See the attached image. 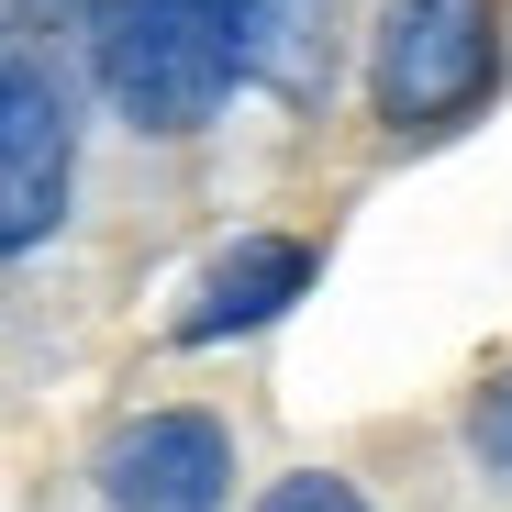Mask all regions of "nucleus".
<instances>
[{
	"label": "nucleus",
	"instance_id": "nucleus-8",
	"mask_svg": "<svg viewBox=\"0 0 512 512\" xmlns=\"http://www.w3.org/2000/svg\"><path fill=\"white\" fill-rule=\"evenodd\" d=\"M468 446H479V457H490V468L512 479V379H501V390H490V401L468 412Z\"/></svg>",
	"mask_w": 512,
	"mask_h": 512
},
{
	"label": "nucleus",
	"instance_id": "nucleus-3",
	"mask_svg": "<svg viewBox=\"0 0 512 512\" xmlns=\"http://www.w3.org/2000/svg\"><path fill=\"white\" fill-rule=\"evenodd\" d=\"M67 156H78V123H67V78L12 45V67H0V245L34 256L67 212Z\"/></svg>",
	"mask_w": 512,
	"mask_h": 512
},
{
	"label": "nucleus",
	"instance_id": "nucleus-7",
	"mask_svg": "<svg viewBox=\"0 0 512 512\" xmlns=\"http://www.w3.org/2000/svg\"><path fill=\"white\" fill-rule=\"evenodd\" d=\"M256 512H368L346 479H323V468H301V479H279L268 501H256Z\"/></svg>",
	"mask_w": 512,
	"mask_h": 512
},
{
	"label": "nucleus",
	"instance_id": "nucleus-6",
	"mask_svg": "<svg viewBox=\"0 0 512 512\" xmlns=\"http://www.w3.org/2000/svg\"><path fill=\"white\" fill-rule=\"evenodd\" d=\"M245 78H268L279 101H323V78H334V0H256Z\"/></svg>",
	"mask_w": 512,
	"mask_h": 512
},
{
	"label": "nucleus",
	"instance_id": "nucleus-5",
	"mask_svg": "<svg viewBox=\"0 0 512 512\" xmlns=\"http://www.w3.org/2000/svg\"><path fill=\"white\" fill-rule=\"evenodd\" d=\"M301 290H312V245H290V234H245L234 256H212V279L190 290L179 346H223V334H256V323H279Z\"/></svg>",
	"mask_w": 512,
	"mask_h": 512
},
{
	"label": "nucleus",
	"instance_id": "nucleus-4",
	"mask_svg": "<svg viewBox=\"0 0 512 512\" xmlns=\"http://www.w3.org/2000/svg\"><path fill=\"white\" fill-rule=\"evenodd\" d=\"M223 490H234V435L212 412H145L101 446L112 512H223Z\"/></svg>",
	"mask_w": 512,
	"mask_h": 512
},
{
	"label": "nucleus",
	"instance_id": "nucleus-1",
	"mask_svg": "<svg viewBox=\"0 0 512 512\" xmlns=\"http://www.w3.org/2000/svg\"><path fill=\"white\" fill-rule=\"evenodd\" d=\"M256 0H101L90 67L134 134H201L245 78Z\"/></svg>",
	"mask_w": 512,
	"mask_h": 512
},
{
	"label": "nucleus",
	"instance_id": "nucleus-2",
	"mask_svg": "<svg viewBox=\"0 0 512 512\" xmlns=\"http://www.w3.org/2000/svg\"><path fill=\"white\" fill-rule=\"evenodd\" d=\"M501 78V12L490 0H390L368 34V101L390 134H446Z\"/></svg>",
	"mask_w": 512,
	"mask_h": 512
}]
</instances>
